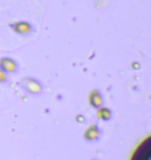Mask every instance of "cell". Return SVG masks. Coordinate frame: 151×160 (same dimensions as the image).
Listing matches in <instances>:
<instances>
[{
    "label": "cell",
    "instance_id": "cell-5",
    "mask_svg": "<svg viewBox=\"0 0 151 160\" xmlns=\"http://www.w3.org/2000/svg\"><path fill=\"white\" fill-rule=\"evenodd\" d=\"M98 135H99L98 127L96 126V125H92V126H90L89 128L85 131V133H84V138H85L86 140L92 141V140H97Z\"/></svg>",
    "mask_w": 151,
    "mask_h": 160
},
{
    "label": "cell",
    "instance_id": "cell-7",
    "mask_svg": "<svg viewBox=\"0 0 151 160\" xmlns=\"http://www.w3.org/2000/svg\"><path fill=\"white\" fill-rule=\"evenodd\" d=\"M97 117L102 120H110L111 119V111L107 107H98Z\"/></svg>",
    "mask_w": 151,
    "mask_h": 160
},
{
    "label": "cell",
    "instance_id": "cell-3",
    "mask_svg": "<svg viewBox=\"0 0 151 160\" xmlns=\"http://www.w3.org/2000/svg\"><path fill=\"white\" fill-rule=\"evenodd\" d=\"M0 67L9 73H14L17 71V64L9 58H2L0 60Z\"/></svg>",
    "mask_w": 151,
    "mask_h": 160
},
{
    "label": "cell",
    "instance_id": "cell-4",
    "mask_svg": "<svg viewBox=\"0 0 151 160\" xmlns=\"http://www.w3.org/2000/svg\"><path fill=\"white\" fill-rule=\"evenodd\" d=\"M89 101L91 104V106L95 107V108H98L103 105V98L100 96V93L98 92L97 89H93L89 96Z\"/></svg>",
    "mask_w": 151,
    "mask_h": 160
},
{
    "label": "cell",
    "instance_id": "cell-9",
    "mask_svg": "<svg viewBox=\"0 0 151 160\" xmlns=\"http://www.w3.org/2000/svg\"><path fill=\"white\" fill-rule=\"evenodd\" d=\"M76 121H78V123H80V124H83V123H85V118L83 116H80V114H78V116L76 117Z\"/></svg>",
    "mask_w": 151,
    "mask_h": 160
},
{
    "label": "cell",
    "instance_id": "cell-8",
    "mask_svg": "<svg viewBox=\"0 0 151 160\" xmlns=\"http://www.w3.org/2000/svg\"><path fill=\"white\" fill-rule=\"evenodd\" d=\"M7 80V77H6V73H5V71L0 67V82H5Z\"/></svg>",
    "mask_w": 151,
    "mask_h": 160
},
{
    "label": "cell",
    "instance_id": "cell-10",
    "mask_svg": "<svg viewBox=\"0 0 151 160\" xmlns=\"http://www.w3.org/2000/svg\"><path fill=\"white\" fill-rule=\"evenodd\" d=\"M131 66H132L133 68H136V70H139V67H141V66H139V64H137V62H133Z\"/></svg>",
    "mask_w": 151,
    "mask_h": 160
},
{
    "label": "cell",
    "instance_id": "cell-6",
    "mask_svg": "<svg viewBox=\"0 0 151 160\" xmlns=\"http://www.w3.org/2000/svg\"><path fill=\"white\" fill-rule=\"evenodd\" d=\"M13 30L17 32V33H20V34H26L31 31V25L26 23V21H19L17 24H14L13 26Z\"/></svg>",
    "mask_w": 151,
    "mask_h": 160
},
{
    "label": "cell",
    "instance_id": "cell-2",
    "mask_svg": "<svg viewBox=\"0 0 151 160\" xmlns=\"http://www.w3.org/2000/svg\"><path fill=\"white\" fill-rule=\"evenodd\" d=\"M23 85H24V87H25L28 92H31V93H33V94H38V93L41 92V86L37 82L36 80L33 79H24Z\"/></svg>",
    "mask_w": 151,
    "mask_h": 160
},
{
    "label": "cell",
    "instance_id": "cell-1",
    "mask_svg": "<svg viewBox=\"0 0 151 160\" xmlns=\"http://www.w3.org/2000/svg\"><path fill=\"white\" fill-rule=\"evenodd\" d=\"M151 139L148 138L145 141L143 142L142 145L136 150L135 154H133L132 159H149L150 158V153H151Z\"/></svg>",
    "mask_w": 151,
    "mask_h": 160
}]
</instances>
